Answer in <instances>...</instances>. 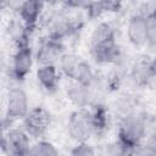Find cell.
Returning <instances> with one entry per match:
<instances>
[{"label":"cell","mask_w":156,"mask_h":156,"mask_svg":"<svg viewBox=\"0 0 156 156\" xmlns=\"http://www.w3.org/2000/svg\"><path fill=\"white\" fill-rule=\"evenodd\" d=\"M89 54L91 60L100 66L116 65L121 60V48L117 40L116 28L111 22H99L89 39Z\"/></svg>","instance_id":"cell-1"},{"label":"cell","mask_w":156,"mask_h":156,"mask_svg":"<svg viewBox=\"0 0 156 156\" xmlns=\"http://www.w3.org/2000/svg\"><path fill=\"white\" fill-rule=\"evenodd\" d=\"M117 136L138 147L150 138L149 116L136 110L127 117L118 121Z\"/></svg>","instance_id":"cell-2"},{"label":"cell","mask_w":156,"mask_h":156,"mask_svg":"<svg viewBox=\"0 0 156 156\" xmlns=\"http://www.w3.org/2000/svg\"><path fill=\"white\" fill-rule=\"evenodd\" d=\"M67 135L77 143L89 141L98 136V126L93 108H76L68 117L66 124Z\"/></svg>","instance_id":"cell-3"},{"label":"cell","mask_w":156,"mask_h":156,"mask_svg":"<svg viewBox=\"0 0 156 156\" xmlns=\"http://www.w3.org/2000/svg\"><path fill=\"white\" fill-rule=\"evenodd\" d=\"M58 68L68 82L91 84L99 78L90 63L74 52H66L58 62Z\"/></svg>","instance_id":"cell-4"},{"label":"cell","mask_w":156,"mask_h":156,"mask_svg":"<svg viewBox=\"0 0 156 156\" xmlns=\"http://www.w3.org/2000/svg\"><path fill=\"white\" fill-rule=\"evenodd\" d=\"M13 45L15 49L10 58L9 76L10 79L17 84L23 82L32 72L33 65L35 63V58H34V49H32L29 44V39L15 43Z\"/></svg>","instance_id":"cell-5"},{"label":"cell","mask_w":156,"mask_h":156,"mask_svg":"<svg viewBox=\"0 0 156 156\" xmlns=\"http://www.w3.org/2000/svg\"><path fill=\"white\" fill-rule=\"evenodd\" d=\"M29 110V99L26 90L20 85L10 87L4 101V123H9V127H11L15 122H22Z\"/></svg>","instance_id":"cell-6"},{"label":"cell","mask_w":156,"mask_h":156,"mask_svg":"<svg viewBox=\"0 0 156 156\" xmlns=\"http://www.w3.org/2000/svg\"><path fill=\"white\" fill-rule=\"evenodd\" d=\"M69 12L71 10L67 9L66 6L54 11L49 16V20L46 22V27H48L46 34L63 43L69 37H72L78 29V24Z\"/></svg>","instance_id":"cell-7"},{"label":"cell","mask_w":156,"mask_h":156,"mask_svg":"<svg viewBox=\"0 0 156 156\" xmlns=\"http://www.w3.org/2000/svg\"><path fill=\"white\" fill-rule=\"evenodd\" d=\"M63 41L45 34L39 39L34 49V58L38 66H58L60 60L66 54Z\"/></svg>","instance_id":"cell-8"},{"label":"cell","mask_w":156,"mask_h":156,"mask_svg":"<svg viewBox=\"0 0 156 156\" xmlns=\"http://www.w3.org/2000/svg\"><path fill=\"white\" fill-rule=\"evenodd\" d=\"M32 138L22 127H6L2 134V151L6 156H28Z\"/></svg>","instance_id":"cell-9"},{"label":"cell","mask_w":156,"mask_h":156,"mask_svg":"<svg viewBox=\"0 0 156 156\" xmlns=\"http://www.w3.org/2000/svg\"><path fill=\"white\" fill-rule=\"evenodd\" d=\"M21 123H22L21 127L27 132V134L32 139L34 140L43 139L50 127L51 116L45 107L35 106V107H30L29 112Z\"/></svg>","instance_id":"cell-10"},{"label":"cell","mask_w":156,"mask_h":156,"mask_svg":"<svg viewBox=\"0 0 156 156\" xmlns=\"http://www.w3.org/2000/svg\"><path fill=\"white\" fill-rule=\"evenodd\" d=\"M147 13L149 10H139L129 17L127 23V39L132 45L136 48L147 46Z\"/></svg>","instance_id":"cell-11"},{"label":"cell","mask_w":156,"mask_h":156,"mask_svg":"<svg viewBox=\"0 0 156 156\" xmlns=\"http://www.w3.org/2000/svg\"><path fill=\"white\" fill-rule=\"evenodd\" d=\"M45 11V4L35 0L22 1L17 5V18L23 23V26L30 32L33 30L38 23L43 20Z\"/></svg>","instance_id":"cell-12"},{"label":"cell","mask_w":156,"mask_h":156,"mask_svg":"<svg viewBox=\"0 0 156 156\" xmlns=\"http://www.w3.org/2000/svg\"><path fill=\"white\" fill-rule=\"evenodd\" d=\"M130 79L140 87L149 85L156 80V57H141L130 71Z\"/></svg>","instance_id":"cell-13"},{"label":"cell","mask_w":156,"mask_h":156,"mask_svg":"<svg viewBox=\"0 0 156 156\" xmlns=\"http://www.w3.org/2000/svg\"><path fill=\"white\" fill-rule=\"evenodd\" d=\"M61 77L62 74L58 66H38L35 71V78L39 87L49 94L58 89Z\"/></svg>","instance_id":"cell-14"},{"label":"cell","mask_w":156,"mask_h":156,"mask_svg":"<svg viewBox=\"0 0 156 156\" xmlns=\"http://www.w3.org/2000/svg\"><path fill=\"white\" fill-rule=\"evenodd\" d=\"M136 100L129 95V94H122L119 95L112 105V113L113 116L117 118V122L124 117H127L128 115L133 113L134 111L139 110L136 107Z\"/></svg>","instance_id":"cell-15"},{"label":"cell","mask_w":156,"mask_h":156,"mask_svg":"<svg viewBox=\"0 0 156 156\" xmlns=\"http://www.w3.org/2000/svg\"><path fill=\"white\" fill-rule=\"evenodd\" d=\"M136 147L116 136L106 146V156H135Z\"/></svg>","instance_id":"cell-16"},{"label":"cell","mask_w":156,"mask_h":156,"mask_svg":"<svg viewBox=\"0 0 156 156\" xmlns=\"http://www.w3.org/2000/svg\"><path fill=\"white\" fill-rule=\"evenodd\" d=\"M28 156H60V151L54 143L43 138L32 143Z\"/></svg>","instance_id":"cell-17"},{"label":"cell","mask_w":156,"mask_h":156,"mask_svg":"<svg viewBox=\"0 0 156 156\" xmlns=\"http://www.w3.org/2000/svg\"><path fill=\"white\" fill-rule=\"evenodd\" d=\"M68 156H96V150L89 141L77 143L69 150Z\"/></svg>","instance_id":"cell-18"},{"label":"cell","mask_w":156,"mask_h":156,"mask_svg":"<svg viewBox=\"0 0 156 156\" xmlns=\"http://www.w3.org/2000/svg\"><path fill=\"white\" fill-rule=\"evenodd\" d=\"M147 17V46H156V9L149 10Z\"/></svg>","instance_id":"cell-19"},{"label":"cell","mask_w":156,"mask_h":156,"mask_svg":"<svg viewBox=\"0 0 156 156\" xmlns=\"http://www.w3.org/2000/svg\"><path fill=\"white\" fill-rule=\"evenodd\" d=\"M135 156H156V152H155L154 147L151 146V144L146 140L144 144H141L140 146L136 147Z\"/></svg>","instance_id":"cell-20"},{"label":"cell","mask_w":156,"mask_h":156,"mask_svg":"<svg viewBox=\"0 0 156 156\" xmlns=\"http://www.w3.org/2000/svg\"><path fill=\"white\" fill-rule=\"evenodd\" d=\"M149 127H150V136L156 135V112L149 117Z\"/></svg>","instance_id":"cell-21"},{"label":"cell","mask_w":156,"mask_h":156,"mask_svg":"<svg viewBox=\"0 0 156 156\" xmlns=\"http://www.w3.org/2000/svg\"><path fill=\"white\" fill-rule=\"evenodd\" d=\"M147 141L151 144V146L154 147V150H155V152H156V135H152V136H150V138L147 139Z\"/></svg>","instance_id":"cell-22"}]
</instances>
